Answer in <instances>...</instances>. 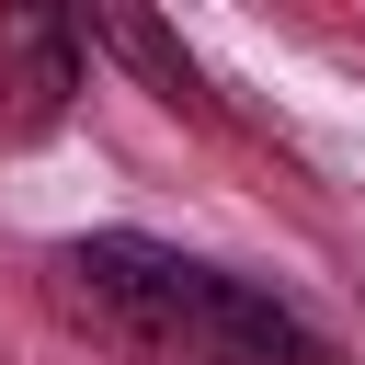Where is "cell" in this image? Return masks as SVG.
<instances>
[{"label":"cell","instance_id":"obj_1","mask_svg":"<svg viewBox=\"0 0 365 365\" xmlns=\"http://www.w3.org/2000/svg\"><path fill=\"white\" fill-rule=\"evenodd\" d=\"M46 297H57L68 331H91L125 365H342L285 297L171 251V240H137V228L68 240L46 262Z\"/></svg>","mask_w":365,"mask_h":365},{"label":"cell","instance_id":"obj_2","mask_svg":"<svg viewBox=\"0 0 365 365\" xmlns=\"http://www.w3.org/2000/svg\"><path fill=\"white\" fill-rule=\"evenodd\" d=\"M80 103V11H0V137H57Z\"/></svg>","mask_w":365,"mask_h":365},{"label":"cell","instance_id":"obj_3","mask_svg":"<svg viewBox=\"0 0 365 365\" xmlns=\"http://www.w3.org/2000/svg\"><path fill=\"white\" fill-rule=\"evenodd\" d=\"M80 34H91L103 57H125V68H137V80H148V91L171 103V114H217V91L194 80V57H182V34H171L160 11H125V0H91V11H80Z\"/></svg>","mask_w":365,"mask_h":365}]
</instances>
